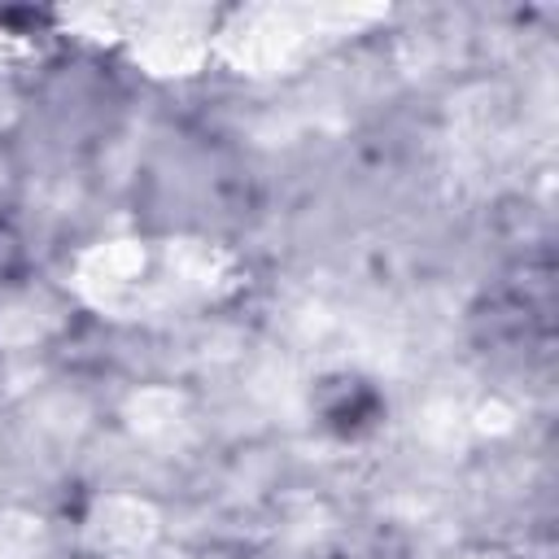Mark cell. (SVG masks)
<instances>
[{
	"mask_svg": "<svg viewBox=\"0 0 559 559\" xmlns=\"http://www.w3.org/2000/svg\"><path fill=\"white\" fill-rule=\"evenodd\" d=\"M319 411H323L328 428H336L341 437H354V432H362V428H371L380 419V397H376L371 384L341 376V380H328Z\"/></svg>",
	"mask_w": 559,
	"mask_h": 559,
	"instance_id": "6da1fadb",
	"label": "cell"
}]
</instances>
